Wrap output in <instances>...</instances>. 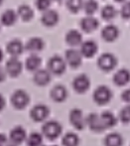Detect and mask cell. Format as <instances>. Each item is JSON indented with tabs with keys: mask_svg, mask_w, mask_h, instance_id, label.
<instances>
[{
	"mask_svg": "<svg viewBox=\"0 0 130 146\" xmlns=\"http://www.w3.org/2000/svg\"><path fill=\"white\" fill-rule=\"evenodd\" d=\"M100 116V120L101 123L103 125L104 129L107 128H111L114 125H116L117 123V118L114 116V114L110 111H104L101 114H99Z\"/></svg>",
	"mask_w": 130,
	"mask_h": 146,
	"instance_id": "cell-24",
	"label": "cell"
},
{
	"mask_svg": "<svg viewBox=\"0 0 130 146\" xmlns=\"http://www.w3.org/2000/svg\"><path fill=\"white\" fill-rule=\"evenodd\" d=\"M121 98H122V100H124V102H129V100H130V92H129V90H124V92H122V94H121Z\"/></svg>",
	"mask_w": 130,
	"mask_h": 146,
	"instance_id": "cell-37",
	"label": "cell"
},
{
	"mask_svg": "<svg viewBox=\"0 0 130 146\" xmlns=\"http://www.w3.org/2000/svg\"><path fill=\"white\" fill-rule=\"evenodd\" d=\"M22 63L19 61V59L16 57H12L7 61L5 66V71L6 74H8L9 76L13 78H16L21 74L22 72Z\"/></svg>",
	"mask_w": 130,
	"mask_h": 146,
	"instance_id": "cell-8",
	"label": "cell"
},
{
	"mask_svg": "<svg viewBox=\"0 0 130 146\" xmlns=\"http://www.w3.org/2000/svg\"><path fill=\"white\" fill-rule=\"evenodd\" d=\"M41 64H42V60L37 54H32L26 59L25 62V67L28 71L30 72H36L39 70Z\"/></svg>",
	"mask_w": 130,
	"mask_h": 146,
	"instance_id": "cell-22",
	"label": "cell"
},
{
	"mask_svg": "<svg viewBox=\"0 0 130 146\" xmlns=\"http://www.w3.org/2000/svg\"><path fill=\"white\" fill-rule=\"evenodd\" d=\"M7 146H15V145H12V144H11V145H7Z\"/></svg>",
	"mask_w": 130,
	"mask_h": 146,
	"instance_id": "cell-44",
	"label": "cell"
},
{
	"mask_svg": "<svg viewBox=\"0 0 130 146\" xmlns=\"http://www.w3.org/2000/svg\"><path fill=\"white\" fill-rule=\"evenodd\" d=\"M63 127L58 121L50 120L46 121L42 126V135L49 139V140H55L62 134Z\"/></svg>",
	"mask_w": 130,
	"mask_h": 146,
	"instance_id": "cell-1",
	"label": "cell"
},
{
	"mask_svg": "<svg viewBox=\"0 0 130 146\" xmlns=\"http://www.w3.org/2000/svg\"><path fill=\"white\" fill-rule=\"evenodd\" d=\"M98 26H99V22L94 16H86L80 21V27L86 33L94 32V30L98 29Z\"/></svg>",
	"mask_w": 130,
	"mask_h": 146,
	"instance_id": "cell-16",
	"label": "cell"
},
{
	"mask_svg": "<svg viewBox=\"0 0 130 146\" xmlns=\"http://www.w3.org/2000/svg\"><path fill=\"white\" fill-rule=\"evenodd\" d=\"M70 121L72 125L78 130H82L86 126V117L80 108H74L70 112Z\"/></svg>",
	"mask_w": 130,
	"mask_h": 146,
	"instance_id": "cell-7",
	"label": "cell"
},
{
	"mask_svg": "<svg viewBox=\"0 0 130 146\" xmlns=\"http://www.w3.org/2000/svg\"><path fill=\"white\" fill-rule=\"evenodd\" d=\"M112 98V92L110 88L106 86H99L96 88L94 92V100L98 106H104L108 104Z\"/></svg>",
	"mask_w": 130,
	"mask_h": 146,
	"instance_id": "cell-2",
	"label": "cell"
},
{
	"mask_svg": "<svg viewBox=\"0 0 130 146\" xmlns=\"http://www.w3.org/2000/svg\"><path fill=\"white\" fill-rule=\"evenodd\" d=\"M27 146H42L43 135L39 132H32L26 138Z\"/></svg>",
	"mask_w": 130,
	"mask_h": 146,
	"instance_id": "cell-28",
	"label": "cell"
},
{
	"mask_svg": "<svg viewBox=\"0 0 130 146\" xmlns=\"http://www.w3.org/2000/svg\"><path fill=\"white\" fill-rule=\"evenodd\" d=\"M115 1H116V2H124L125 0H115Z\"/></svg>",
	"mask_w": 130,
	"mask_h": 146,
	"instance_id": "cell-41",
	"label": "cell"
},
{
	"mask_svg": "<svg viewBox=\"0 0 130 146\" xmlns=\"http://www.w3.org/2000/svg\"><path fill=\"white\" fill-rule=\"evenodd\" d=\"M17 20V13L12 9H7L1 15V22L5 26H11L15 24Z\"/></svg>",
	"mask_w": 130,
	"mask_h": 146,
	"instance_id": "cell-26",
	"label": "cell"
},
{
	"mask_svg": "<svg viewBox=\"0 0 130 146\" xmlns=\"http://www.w3.org/2000/svg\"><path fill=\"white\" fill-rule=\"evenodd\" d=\"M129 78H130V76H129L128 70L121 69L114 74V76H113V83H114L115 85L119 86V87L125 86L128 84Z\"/></svg>",
	"mask_w": 130,
	"mask_h": 146,
	"instance_id": "cell-21",
	"label": "cell"
},
{
	"mask_svg": "<svg viewBox=\"0 0 130 146\" xmlns=\"http://www.w3.org/2000/svg\"><path fill=\"white\" fill-rule=\"evenodd\" d=\"M117 65V59L110 53H104L98 60V66L104 72H109Z\"/></svg>",
	"mask_w": 130,
	"mask_h": 146,
	"instance_id": "cell-5",
	"label": "cell"
},
{
	"mask_svg": "<svg viewBox=\"0 0 130 146\" xmlns=\"http://www.w3.org/2000/svg\"><path fill=\"white\" fill-rule=\"evenodd\" d=\"M101 36L107 42H113L114 40H116L119 36V30L113 24H109L106 25L101 31Z\"/></svg>",
	"mask_w": 130,
	"mask_h": 146,
	"instance_id": "cell-18",
	"label": "cell"
},
{
	"mask_svg": "<svg viewBox=\"0 0 130 146\" xmlns=\"http://www.w3.org/2000/svg\"><path fill=\"white\" fill-rule=\"evenodd\" d=\"M82 9L88 14V16H92V14L98 9V1L96 0H86L82 4Z\"/></svg>",
	"mask_w": 130,
	"mask_h": 146,
	"instance_id": "cell-30",
	"label": "cell"
},
{
	"mask_svg": "<svg viewBox=\"0 0 130 146\" xmlns=\"http://www.w3.org/2000/svg\"><path fill=\"white\" fill-rule=\"evenodd\" d=\"M64 146H78L80 144V137L74 132H68L65 134L62 140Z\"/></svg>",
	"mask_w": 130,
	"mask_h": 146,
	"instance_id": "cell-29",
	"label": "cell"
},
{
	"mask_svg": "<svg viewBox=\"0 0 130 146\" xmlns=\"http://www.w3.org/2000/svg\"><path fill=\"white\" fill-rule=\"evenodd\" d=\"M82 56L78 50L76 49H70L66 51L65 54V62L66 64L70 66L71 68H78L82 65Z\"/></svg>",
	"mask_w": 130,
	"mask_h": 146,
	"instance_id": "cell-9",
	"label": "cell"
},
{
	"mask_svg": "<svg viewBox=\"0 0 130 146\" xmlns=\"http://www.w3.org/2000/svg\"><path fill=\"white\" fill-rule=\"evenodd\" d=\"M98 52V44L94 40H86L80 44V53L82 57L92 58Z\"/></svg>",
	"mask_w": 130,
	"mask_h": 146,
	"instance_id": "cell-14",
	"label": "cell"
},
{
	"mask_svg": "<svg viewBox=\"0 0 130 146\" xmlns=\"http://www.w3.org/2000/svg\"><path fill=\"white\" fill-rule=\"evenodd\" d=\"M3 56H4V55H3V51H2L1 48H0V62L3 60Z\"/></svg>",
	"mask_w": 130,
	"mask_h": 146,
	"instance_id": "cell-40",
	"label": "cell"
},
{
	"mask_svg": "<svg viewBox=\"0 0 130 146\" xmlns=\"http://www.w3.org/2000/svg\"><path fill=\"white\" fill-rule=\"evenodd\" d=\"M90 87V78L86 75H80L73 81V88L78 94H84Z\"/></svg>",
	"mask_w": 130,
	"mask_h": 146,
	"instance_id": "cell-11",
	"label": "cell"
},
{
	"mask_svg": "<svg viewBox=\"0 0 130 146\" xmlns=\"http://www.w3.org/2000/svg\"><path fill=\"white\" fill-rule=\"evenodd\" d=\"M52 76L51 73L46 69H39L35 72L34 76H33V81L36 85L40 86V87H44L47 86L51 82Z\"/></svg>",
	"mask_w": 130,
	"mask_h": 146,
	"instance_id": "cell-13",
	"label": "cell"
},
{
	"mask_svg": "<svg viewBox=\"0 0 130 146\" xmlns=\"http://www.w3.org/2000/svg\"><path fill=\"white\" fill-rule=\"evenodd\" d=\"M8 143V138L5 134L0 133V146H7Z\"/></svg>",
	"mask_w": 130,
	"mask_h": 146,
	"instance_id": "cell-36",
	"label": "cell"
},
{
	"mask_svg": "<svg viewBox=\"0 0 130 146\" xmlns=\"http://www.w3.org/2000/svg\"><path fill=\"white\" fill-rule=\"evenodd\" d=\"M41 21L47 27H52V26H55L59 21V14L55 10L48 9L44 11L42 17H41Z\"/></svg>",
	"mask_w": 130,
	"mask_h": 146,
	"instance_id": "cell-15",
	"label": "cell"
},
{
	"mask_svg": "<svg viewBox=\"0 0 130 146\" xmlns=\"http://www.w3.org/2000/svg\"><path fill=\"white\" fill-rule=\"evenodd\" d=\"M66 67H67V64L65 60L57 55L50 58L48 62V71L54 75L59 76L64 74V72L66 71Z\"/></svg>",
	"mask_w": 130,
	"mask_h": 146,
	"instance_id": "cell-4",
	"label": "cell"
},
{
	"mask_svg": "<svg viewBox=\"0 0 130 146\" xmlns=\"http://www.w3.org/2000/svg\"><path fill=\"white\" fill-rule=\"evenodd\" d=\"M44 46L45 43L42 39L39 38V37H33V38L28 40L24 49H26L27 51L31 53H38L44 49Z\"/></svg>",
	"mask_w": 130,
	"mask_h": 146,
	"instance_id": "cell-19",
	"label": "cell"
},
{
	"mask_svg": "<svg viewBox=\"0 0 130 146\" xmlns=\"http://www.w3.org/2000/svg\"><path fill=\"white\" fill-rule=\"evenodd\" d=\"M50 94L54 102H63L68 98V90L63 85H57L52 88Z\"/></svg>",
	"mask_w": 130,
	"mask_h": 146,
	"instance_id": "cell-17",
	"label": "cell"
},
{
	"mask_svg": "<svg viewBox=\"0 0 130 146\" xmlns=\"http://www.w3.org/2000/svg\"><path fill=\"white\" fill-rule=\"evenodd\" d=\"M121 16L124 19H128L130 16V3L126 2L125 4H123L122 8H121Z\"/></svg>",
	"mask_w": 130,
	"mask_h": 146,
	"instance_id": "cell-35",
	"label": "cell"
},
{
	"mask_svg": "<svg viewBox=\"0 0 130 146\" xmlns=\"http://www.w3.org/2000/svg\"><path fill=\"white\" fill-rule=\"evenodd\" d=\"M51 146H58V145H51Z\"/></svg>",
	"mask_w": 130,
	"mask_h": 146,
	"instance_id": "cell-45",
	"label": "cell"
},
{
	"mask_svg": "<svg viewBox=\"0 0 130 146\" xmlns=\"http://www.w3.org/2000/svg\"><path fill=\"white\" fill-rule=\"evenodd\" d=\"M117 11L112 5H105L103 8L101 9V17L103 18L104 20H112L113 18L116 17Z\"/></svg>",
	"mask_w": 130,
	"mask_h": 146,
	"instance_id": "cell-31",
	"label": "cell"
},
{
	"mask_svg": "<svg viewBox=\"0 0 130 146\" xmlns=\"http://www.w3.org/2000/svg\"><path fill=\"white\" fill-rule=\"evenodd\" d=\"M86 123L90 128V130L94 131V132L99 133L105 130L101 123V120H100L99 114L96 113V112H92L88 117H86Z\"/></svg>",
	"mask_w": 130,
	"mask_h": 146,
	"instance_id": "cell-10",
	"label": "cell"
},
{
	"mask_svg": "<svg viewBox=\"0 0 130 146\" xmlns=\"http://www.w3.org/2000/svg\"><path fill=\"white\" fill-rule=\"evenodd\" d=\"M119 118L122 122L128 123L130 121V108L129 106H126L121 110L120 113H119Z\"/></svg>",
	"mask_w": 130,
	"mask_h": 146,
	"instance_id": "cell-33",
	"label": "cell"
},
{
	"mask_svg": "<svg viewBox=\"0 0 130 146\" xmlns=\"http://www.w3.org/2000/svg\"><path fill=\"white\" fill-rule=\"evenodd\" d=\"M5 108V100L2 96V94H0V111Z\"/></svg>",
	"mask_w": 130,
	"mask_h": 146,
	"instance_id": "cell-39",
	"label": "cell"
},
{
	"mask_svg": "<svg viewBox=\"0 0 130 146\" xmlns=\"http://www.w3.org/2000/svg\"><path fill=\"white\" fill-rule=\"evenodd\" d=\"M66 42L70 46H78L82 43V36L78 30H70L66 34Z\"/></svg>",
	"mask_w": 130,
	"mask_h": 146,
	"instance_id": "cell-23",
	"label": "cell"
},
{
	"mask_svg": "<svg viewBox=\"0 0 130 146\" xmlns=\"http://www.w3.org/2000/svg\"><path fill=\"white\" fill-rule=\"evenodd\" d=\"M30 102V96L24 90H17L11 96V104L17 110H23Z\"/></svg>",
	"mask_w": 130,
	"mask_h": 146,
	"instance_id": "cell-3",
	"label": "cell"
},
{
	"mask_svg": "<svg viewBox=\"0 0 130 146\" xmlns=\"http://www.w3.org/2000/svg\"><path fill=\"white\" fill-rule=\"evenodd\" d=\"M84 0H67V7L74 13H77L80 9H82Z\"/></svg>",
	"mask_w": 130,
	"mask_h": 146,
	"instance_id": "cell-32",
	"label": "cell"
},
{
	"mask_svg": "<svg viewBox=\"0 0 130 146\" xmlns=\"http://www.w3.org/2000/svg\"><path fill=\"white\" fill-rule=\"evenodd\" d=\"M56 1H58V2H60V1H62V0H56Z\"/></svg>",
	"mask_w": 130,
	"mask_h": 146,
	"instance_id": "cell-43",
	"label": "cell"
},
{
	"mask_svg": "<svg viewBox=\"0 0 130 146\" xmlns=\"http://www.w3.org/2000/svg\"><path fill=\"white\" fill-rule=\"evenodd\" d=\"M104 145L105 146H122L123 138H122V136L117 132L109 133L104 138Z\"/></svg>",
	"mask_w": 130,
	"mask_h": 146,
	"instance_id": "cell-25",
	"label": "cell"
},
{
	"mask_svg": "<svg viewBox=\"0 0 130 146\" xmlns=\"http://www.w3.org/2000/svg\"><path fill=\"white\" fill-rule=\"evenodd\" d=\"M23 51H24L23 43L20 40H18V39H13V40H11L7 44V52L12 57H16L17 58L18 56H20L23 53Z\"/></svg>",
	"mask_w": 130,
	"mask_h": 146,
	"instance_id": "cell-20",
	"label": "cell"
},
{
	"mask_svg": "<svg viewBox=\"0 0 130 146\" xmlns=\"http://www.w3.org/2000/svg\"><path fill=\"white\" fill-rule=\"evenodd\" d=\"M50 114V110L45 104H37L31 110L30 116L35 122L45 121Z\"/></svg>",
	"mask_w": 130,
	"mask_h": 146,
	"instance_id": "cell-6",
	"label": "cell"
},
{
	"mask_svg": "<svg viewBox=\"0 0 130 146\" xmlns=\"http://www.w3.org/2000/svg\"><path fill=\"white\" fill-rule=\"evenodd\" d=\"M6 75H7V74H6L5 69H4L3 67H1V66H0V83H2V82L5 81Z\"/></svg>",
	"mask_w": 130,
	"mask_h": 146,
	"instance_id": "cell-38",
	"label": "cell"
},
{
	"mask_svg": "<svg viewBox=\"0 0 130 146\" xmlns=\"http://www.w3.org/2000/svg\"><path fill=\"white\" fill-rule=\"evenodd\" d=\"M17 15H19L23 21H30L34 16V12H33V9L30 6L23 4L18 8Z\"/></svg>",
	"mask_w": 130,
	"mask_h": 146,
	"instance_id": "cell-27",
	"label": "cell"
},
{
	"mask_svg": "<svg viewBox=\"0 0 130 146\" xmlns=\"http://www.w3.org/2000/svg\"><path fill=\"white\" fill-rule=\"evenodd\" d=\"M2 2H3V0H0V4H1V3H2Z\"/></svg>",
	"mask_w": 130,
	"mask_h": 146,
	"instance_id": "cell-42",
	"label": "cell"
},
{
	"mask_svg": "<svg viewBox=\"0 0 130 146\" xmlns=\"http://www.w3.org/2000/svg\"><path fill=\"white\" fill-rule=\"evenodd\" d=\"M27 138L26 130L22 126H16L10 131L9 133V139L11 141L12 145H19L23 143Z\"/></svg>",
	"mask_w": 130,
	"mask_h": 146,
	"instance_id": "cell-12",
	"label": "cell"
},
{
	"mask_svg": "<svg viewBox=\"0 0 130 146\" xmlns=\"http://www.w3.org/2000/svg\"><path fill=\"white\" fill-rule=\"evenodd\" d=\"M35 3H36V6L39 10L46 11V10H48L50 8L51 0H36Z\"/></svg>",
	"mask_w": 130,
	"mask_h": 146,
	"instance_id": "cell-34",
	"label": "cell"
}]
</instances>
